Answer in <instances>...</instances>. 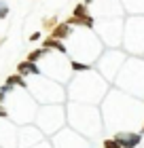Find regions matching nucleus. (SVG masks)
Here are the masks:
<instances>
[{"instance_id": "nucleus-1", "label": "nucleus", "mask_w": 144, "mask_h": 148, "mask_svg": "<svg viewBox=\"0 0 144 148\" xmlns=\"http://www.w3.org/2000/svg\"><path fill=\"white\" fill-rule=\"evenodd\" d=\"M17 74H19V76H38L40 68L36 64H32V62L25 59V62H19L17 64Z\"/></svg>"}, {"instance_id": "nucleus-2", "label": "nucleus", "mask_w": 144, "mask_h": 148, "mask_svg": "<svg viewBox=\"0 0 144 148\" xmlns=\"http://www.w3.org/2000/svg\"><path fill=\"white\" fill-rule=\"evenodd\" d=\"M49 36L51 38H57V40H64L68 36H72V25H68L66 21H61V23H57L55 28L49 32Z\"/></svg>"}, {"instance_id": "nucleus-3", "label": "nucleus", "mask_w": 144, "mask_h": 148, "mask_svg": "<svg viewBox=\"0 0 144 148\" xmlns=\"http://www.w3.org/2000/svg\"><path fill=\"white\" fill-rule=\"evenodd\" d=\"M114 142L119 144V146L134 148L136 144H140V136H136V133H119V136L114 138Z\"/></svg>"}, {"instance_id": "nucleus-4", "label": "nucleus", "mask_w": 144, "mask_h": 148, "mask_svg": "<svg viewBox=\"0 0 144 148\" xmlns=\"http://www.w3.org/2000/svg\"><path fill=\"white\" fill-rule=\"evenodd\" d=\"M66 23L68 25H83V28H95V19L91 15H87V17H68L66 19Z\"/></svg>"}, {"instance_id": "nucleus-5", "label": "nucleus", "mask_w": 144, "mask_h": 148, "mask_svg": "<svg viewBox=\"0 0 144 148\" xmlns=\"http://www.w3.org/2000/svg\"><path fill=\"white\" fill-rule=\"evenodd\" d=\"M43 49H55V51H59V53H61V55H66V53H68L66 45L61 42V40H57V38H51V36H47V38H45Z\"/></svg>"}, {"instance_id": "nucleus-6", "label": "nucleus", "mask_w": 144, "mask_h": 148, "mask_svg": "<svg viewBox=\"0 0 144 148\" xmlns=\"http://www.w3.org/2000/svg\"><path fill=\"white\" fill-rule=\"evenodd\" d=\"M49 53H47V49H36V51H32V53H28V62H32V64H36L38 59H45Z\"/></svg>"}, {"instance_id": "nucleus-7", "label": "nucleus", "mask_w": 144, "mask_h": 148, "mask_svg": "<svg viewBox=\"0 0 144 148\" xmlns=\"http://www.w3.org/2000/svg\"><path fill=\"white\" fill-rule=\"evenodd\" d=\"M72 15H74V17H87V15H89V13H87V4H85V2H83V4H76Z\"/></svg>"}, {"instance_id": "nucleus-8", "label": "nucleus", "mask_w": 144, "mask_h": 148, "mask_svg": "<svg viewBox=\"0 0 144 148\" xmlns=\"http://www.w3.org/2000/svg\"><path fill=\"white\" fill-rule=\"evenodd\" d=\"M6 85H9V87H13V85L25 87V83H23V76H19V74H15V76H9V80H6Z\"/></svg>"}, {"instance_id": "nucleus-9", "label": "nucleus", "mask_w": 144, "mask_h": 148, "mask_svg": "<svg viewBox=\"0 0 144 148\" xmlns=\"http://www.w3.org/2000/svg\"><path fill=\"white\" fill-rule=\"evenodd\" d=\"M59 21H57V17H49V19H45V21H43V25H45V30H53V28H55V25H57Z\"/></svg>"}, {"instance_id": "nucleus-10", "label": "nucleus", "mask_w": 144, "mask_h": 148, "mask_svg": "<svg viewBox=\"0 0 144 148\" xmlns=\"http://www.w3.org/2000/svg\"><path fill=\"white\" fill-rule=\"evenodd\" d=\"M70 66H72V70H76V72H85V70H89V66H87V64H81V62H72Z\"/></svg>"}, {"instance_id": "nucleus-11", "label": "nucleus", "mask_w": 144, "mask_h": 148, "mask_svg": "<svg viewBox=\"0 0 144 148\" xmlns=\"http://www.w3.org/2000/svg\"><path fill=\"white\" fill-rule=\"evenodd\" d=\"M6 15H9V6H6V2H0V19H4Z\"/></svg>"}, {"instance_id": "nucleus-12", "label": "nucleus", "mask_w": 144, "mask_h": 148, "mask_svg": "<svg viewBox=\"0 0 144 148\" xmlns=\"http://www.w3.org/2000/svg\"><path fill=\"white\" fill-rule=\"evenodd\" d=\"M104 148H121V146L116 144L114 140H106V142H104Z\"/></svg>"}, {"instance_id": "nucleus-13", "label": "nucleus", "mask_w": 144, "mask_h": 148, "mask_svg": "<svg viewBox=\"0 0 144 148\" xmlns=\"http://www.w3.org/2000/svg\"><path fill=\"white\" fill-rule=\"evenodd\" d=\"M38 38H40V32H34V34L30 36V40H38Z\"/></svg>"}, {"instance_id": "nucleus-14", "label": "nucleus", "mask_w": 144, "mask_h": 148, "mask_svg": "<svg viewBox=\"0 0 144 148\" xmlns=\"http://www.w3.org/2000/svg\"><path fill=\"white\" fill-rule=\"evenodd\" d=\"M0 116H6V110L2 108V106H0Z\"/></svg>"}, {"instance_id": "nucleus-15", "label": "nucleus", "mask_w": 144, "mask_h": 148, "mask_svg": "<svg viewBox=\"0 0 144 148\" xmlns=\"http://www.w3.org/2000/svg\"><path fill=\"white\" fill-rule=\"evenodd\" d=\"M142 131H144V129H142Z\"/></svg>"}]
</instances>
